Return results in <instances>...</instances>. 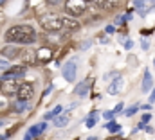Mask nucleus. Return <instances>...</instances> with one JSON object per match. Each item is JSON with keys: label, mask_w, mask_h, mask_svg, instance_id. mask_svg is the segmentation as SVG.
<instances>
[{"label": "nucleus", "mask_w": 155, "mask_h": 140, "mask_svg": "<svg viewBox=\"0 0 155 140\" xmlns=\"http://www.w3.org/2000/svg\"><path fill=\"white\" fill-rule=\"evenodd\" d=\"M5 41L7 43H22L31 45L36 41V33L31 25H15L5 31Z\"/></svg>", "instance_id": "obj_1"}, {"label": "nucleus", "mask_w": 155, "mask_h": 140, "mask_svg": "<svg viewBox=\"0 0 155 140\" xmlns=\"http://www.w3.org/2000/svg\"><path fill=\"white\" fill-rule=\"evenodd\" d=\"M41 27L49 33H56V31H61L63 29V24H61V16L54 14V13H49V14H43L41 20H40Z\"/></svg>", "instance_id": "obj_2"}, {"label": "nucleus", "mask_w": 155, "mask_h": 140, "mask_svg": "<svg viewBox=\"0 0 155 140\" xmlns=\"http://www.w3.org/2000/svg\"><path fill=\"white\" fill-rule=\"evenodd\" d=\"M65 11L71 16H79L85 11V0H67L65 2Z\"/></svg>", "instance_id": "obj_3"}, {"label": "nucleus", "mask_w": 155, "mask_h": 140, "mask_svg": "<svg viewBox=\"0 0 155 140\" xmlns=\"http://www.w3.org/2000/svg\"><path fill=\"white\" fill-rule=\"evenodd\" d=\"M18 81L16 79H2V84H0V92H4L5 95H13L18 92Z\"/></svg>", "instance_id": "obj_4"}, {"label": "nucleus", "mask_w": 155, "mask_h": 140, "mask_svg": "<svg viewBox=\"0 0 155 140\" xmlns=\"http://www.w3.org/2000/svg\"><path fill=\"white\" fill-rule=\"evenodd\" d=\"M16 95H18L20 101H27V99H31V97L35 95V86H33L31 83H24V84L18 86Z\"/></svg>", "instance_id": "obj_5"}, {"label": "nucleus", "mask_w": 155, "mask_h": 140, "mask_svg": "<svg viewBox=\"0 0 155 140\" xmlns=\"http://www.w3.org/2000/svg\"><path fill=\"white\" fill-rule=\"evenodd\" d=\"M25 72H27V67H11L2 75V79H18V77H24Z\"/></svg>", "instance_id": "obj_6"}, {"label": "nucleus", "mask_w": 155, "mask_h": 140, "mask_svg": "<svg viewBox=\"0 0 155 140\" xmlns=\"http://www.w3.org/2000/svg\"><path fill=\"white\" fill-rule=\"evenodd\" d=\"M20 52H22V50H20L16 45H11V43H9L7 47H4V49H2V56H4V58H7V59H15V58H18V56H20Z\"/></svg>", "instance_id": "obj_7"}, {"label": "nucleus", "mask_w": 155, "mask_h": 140, "mask_svg": "<svg viewBox=\"0 0 155 140\" xmlns=\"http://www.w3.org/2000/svg\"><path fill=\"white\" fill-rule=\"evenodd\" d=\"M52 59V50L47 47H41L40 50H36V61L40 63H49Z\"/></svg>", "instance_id": "obj_8"}, {"label": "nucleus", "mask_w": 155, "mask_h": 140, "mask_svg": "<svg viewBox=\"0 0 155 140\" xmlns=\"http://www.w3.org/2000/svg\"><path fill=\"white\" fill-rule=\"evenodd\" d=\"M61 24H63L65 31H78L79 29V22L71 18V16H61Z\"/></svg>", "instance_id": "obj_9"}, {"label": "nucleus", "mask_w": 155, "mask_h": 140, "mask_svg": "<svg viewBox=\"0 0 155 140\" xmlns=\"http://www.w3.org/2000/svg\"><path fill=\"white\" fill-rule=\"evenodd\" d=\"M63 77H65V81H74L76 79V63L74 61L67 63L63 67Z\"/></svg>", "instance_id": "obj_10"}, {"label": "nucleus", "mask_w": 155, "mask_h": 140, "mask_svg": "<svg viewBox=\"0 0 155 140\" xmlns=\"http://www.w3.org/2000/svg\"><path fill=\"white\" fill-rule=\"evenodd\" d=\"M90 83H92V79H87V81H83V83H79L76 86V90H74V94H76L78 97H85L87 94H88V88H90Z\"/></svg>", "instance_id": "obj_11"}, {"label": "nucleus", "mask_w": 155, "mask_h": 140, "mask_svg": "<svg viewBox=\"0 0 155 140\" xmlns=\"http://www.w3.org/2000/svg\"><path fill=\"white\" fill-rule=\"evenodd\" d=\"M121 88H123V79L117 75L116 81H112L110 84H108V88H107V92L110 94V95H116V94H119L121 92Z\"/></svg>", "instance_id": "obj_12"}, {"label": "nucleus", "mask_w": 155, "mask_h": 140, "mask_svg": "<svg viewBox=\"0 0 155 140\" xmlns=\"http://www.w3.org/2000/svg\"><path fill=\"white\" fill-rule=\"evenodd\" d=\"M152 86H153V77H152V74L146 70V72H144V79H143V92H150Z\"/></svg>", "instance_id": "obj_13"}, {"label": "nucleus", "mask_w": 155, "mask_h": 140, "mask_svg": "<svg viewBox=\"0 0 155 140\" xmlns=\"http://www.w3.org/2000/svg\"><path fill=\"white\" fill-rule=\"evenodd\" d=\"M117 5H119V0H99V7L101 9H107V11L116 9Z\"/></svg>", "instance_id": "obj_14"}, {"label": "nucleus", "mask_w": 155, "mask_h": 140, "mask_svg": "<svg viewBox=\"0 0 155 140\" xmlns=\"http://www.w3.org/2000/svg\"><path fill=\"white\" fill-rule=\"evenodd\" d=\"M31 106H29V103L27 101H20L18 99V103H15V111L16 113H22V111H25V110H29Z\"/></svg>", "instance_id": "obj_15"}, {"label": "nucleus", "mask_w": 155, "mask_h": 140, "mask_svg": "<svg viewBox=\"0 0 155 140\" xmlns=\"http://www.w3.org/2000/svg\"><path fill=\"white\" fill-rule=\"evenodd\" d=\"M69 119H71V115H69V113H63L61 117H58V119L54 120V124H56L58 128H63V126H65V124L69 122Z\"/></svg>", "instance_id": "obj_16"}, {"label": "nucleus", "mask_w": 155, "mask_h": 140, "mask_svg": "<svg viewBox=\"0 0 155 140\" xmlns=\"http://www.w3.org/2000/svg\"><path fill=\"white\" fill-rule=\"evenodd\" d=\"M24 61H25L27 65H35V63H36V52H27V54H24Z\"/></svg>", "instance_id": "obj_17"}, {"label": "nucleus", "mask_w": 155, "mask_h": 140, "mask_svg": "<svg viewBox=\"0 0 155 140\" xmlns=\"http://www.w3.org/2000/svg\"><path fill=\"white\" fill-rule=\"evenodd\" d=\"M105 128H107L108 131H112V133H117V131H121V126H119L117 122H108V124H105Z\"/></svg>", "instance_id": "obj_18"}, {"label": "nucleus", "mask_w": 155, "mask_h": 140, "mask_svg": "<svg viewBox=\"0 0 155 140\" xmlns=\"http://www.w3.org/2000/svg\"><path fill=\"white\" fill-rule=\"evenodd\" d=\"M61 110H63V108H61V106L58 104L56 108H54V110H52V111H49V113L45 115V119H52V117H56V115H60V113H61Z\"/></svg>", "instance_id": "obj_19"}, {"label": "nucleus", "mask_w": 155, "mask_h": 140, "mask_svg": "<svg viewBox=\"0 0 155 140\" xmlns=\"http://www.w3.org/2000/svg\"><path fill=\"white\" fill-rule=\"evenodd\" d=\"M96 126V111H92L87 119V128H94Z\"/></svg>", "instance_id": "obj_20"}, {"label": "nucleus", "mask_w": 155, "mask_h": 140, "mask_svg": "<svg viewBox=\"0 0 155 140\" xmlns=\"http://www.w3.org/2000/svg\"><path fill=\"white\" fill-rule=\"evenodd\" d=\"M137 111H139V104H135V106H132V108H128V110L124 111V115H126V117H132V115H135Z\"/></svg>", "instance_id": "obj_21"}, {"label": "nucleus", "mask_w": 155, "mask_h": 140, "mask_svg": "<svg viewBox=\"0 0 155 140\" xmlns=\"http://www.w3.org/2000/svg\"><path fill=\"white\" fill-rule=\"evenodd\" d=\"M134 5L137 7V11H141V9H146V7H144V0H134Z\"/></svg>", "instance_id": "obj_22"}, {"label": "nucleus", "mask_w": 155, "mask_h": 140, "mask_svg": "<svg viewBox=\"0 0 155 140\" xmlns=\"http://www.w3.org/2000/svg\"><path fill=\"white\" fill-rule=\"evenodd\" d=\"M45 128H47V124H45V122H40L38 126H36V129H38V135H40V133H43V131H45Z\"/></svg>", "instance_id": "obj_23"}, {"label": "nucleus", "mask_w": 155, "mask_h": 140, "mask_svg": "<svg viewBox=\"0 0 155 140\" xmlns=\"http://www.w3.org/2000/svg\"><path fill=\"white\" fill-rule=\"evenodd\" d=\"M148 120H152V113H144L143 115V122H148Z\"/></svg>", "instance_id": "obj_24"}, {"label": "nucleus", "mask_w": 155, "mask_h": 140, "mask_svg": "<svg viewBox=\"0 0 155 140\" xmlns=\"http://www.w3.org/2000/svg\"><path fill=\"white\" fill-rule=\"evenodd\" d=\"M47 2H49V5H58L61 0H47Z\"/></svg>", "instance_id": "obj_25"}, {"label": "nucleus", "mask_w": 155, "mask_h": 140, "mask_svg": "<svg viewBox=\"0 0 155 140\" xmlns=\"http://www.w3.org/2000/svg\"><path fill=\"white\" fill-rule=\"evenodd\" d=\"M121 110H123V103H119V104L116 106V110H114V113H119Z\"/></svg>", "instance_id": "obj_26"}, {"label": "nucleus", "mask_w": 155, "mask_h": 140, "mask_svg": "<svg viewBox=\"0 0 155 140\" xmlns=\"http://www.w3.org/2000/svg\"><path fill=\"white\" fill-rule=\"evenodd\" d=\"M112 117H114V111H107L105 113V119H112Z\"/></svg>", "instance_id": "obj_27"}, {"label": "nucleus", "mask_w": 155, "mask_h": 140, "mask_svg": "<svg viewBox=\"0 0 155 140\" xmlns=\"http://www.w3.org/2000/svg\"><path fill=\"white\" fill-rule=\"evenodd\" d=\"M150 103H155V88L152 90V95H150Z\"/></svg>", "instance_id": "obj_28"}, {"label": "nucleus", "mask_w": 155, "mask_h": 140, "mask_svg": "<svg viewBox=\"0 0 155 140\" xmlns=\"http://www.w3.org/2000/svg\"><path fill=\"white\" fill-rule=\"evenodd\" d=\"M114 31H116L114 25H108V27H107V33H114Z\"/></svg>", "instance_id": "obj_29"}, {"label": "nucleus", "mask_w": 155, "mask_h": 140, "mask_svg": "<svg viewBox=\"0 0 155 140\" xmlns=\"http://www.w3.org/2000/svg\"><path fill=\"white\" fill-rule=\"evenodd\" d=\"M132 45H134V43H132V41H130V40H128V41H126V43H124V47H126V49H132Z\"/></svg>", "instance_id": "obj_30"}, {"label": "nucleus", "mask_w": 155, "mask_h": 140, "mask_svg": "<svg viewBox=\"0 0 155 140\" xmlns=\"http://www.w3.org/2000/svg\"><path fill=\"white\" fill-rule=\"evenodd\" d=\"M110 140H124V138H110Z\"/></svg>", "instance_id": "obj_31"}, {"label": "nucleus", "mask_w": 155, "mask_h": 140, "mask_svg": "<svg viewBox=\"0 0 155 140\" xmlns=\"http://www.w3.org/2000/svg\"><path fill=\"white\" fill-rule=\"evenodd\" d=\"M4 2H5V0H0V4H4Z\"/></svg>", "instance_id": "obj_32"}, {"label": "nucleus", "mask_w": 155, "mask_h": 140, "mask_svg": "<svg viewBox=\"0 0 155 140\" xmlns=\"http://www.w3.org/2000/svg\"><path fill=\"white\" fill-rule=\"evenodd\" d=\"M153 67H155V59H153Z\"/></svg>", "instance_id": "obj_33"}, {"label": "nucleus", "mask_w": 155, "mask_h": 140, "mask_svg": "<svg viewBox=\"0 0 155 140\" xmlns=\"http://www.w3.org/2000/svg\"><path fill=\"white\" fill-rule=\"evenodd\" d=\"M2 124H4V122H0V126H2Z\"/></svg>", "instance_id": "obj_34"}, {"label": "nucleus", "mask_w": 155, "mask_h": 140, "mask_svg": "<svg viewBox=\"0 0 155 140\" xmlns=\"http://www.w3.org/2000/svg\"><path fill=\"white\" fill-rule=\"evenodd\" d=\"M85 2H90V0H85Z\"/></svg>", "instance_id": "obj_35"}, {"label": "nucleus", "mask_w": 155, "mask_h": 140, "mask_svg": "<svg viewBox=\"0 0 155 140\" xmlns=\"http://www.w3.org/2000/svg\"><path fill=\"white\" fill-rule=\"evenodd\" d=\"M0 68H2V67H0Z\"/></svg>", "instance_id": "obj_36"}]
</instances>
